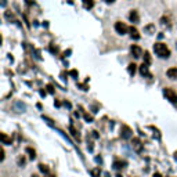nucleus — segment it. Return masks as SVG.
Masks as SVG:
<instances>
[{
  "label": "nucleus",
  "mask_w": 177,
  "mask_h": 177,
  "mask_svg": "<svg viewBox=\"0 0 177 177\" xmlns=\"http://www.w3.org/2000/svg\"><path fill=\"white\" fill-rule=\"evenodd\" d=\"M104 177H110V173H105V175H104Z\"/></svg>",
  "instance_id": "30"
},
{
  "label": "nucleus",
  "mask_w": 177,
  "mask_h": 177,
  "mask_svg": "<svg viewBox=\"0 0 177 177\" xmlns=\"http://www.w3.org/2000/svg\"><path fill=\"white\" fill-rule=\"evenodd\" d=\"M100 175H101V170H100V167H96V169L91 170V176H93V177H100Z\"/></svg>",
  "instance_id": "19"
},
{
  "label": "nucleus",
  "mask_w": 177,
  "mask_h": 177,
  "mask_svg": "<svg viewBox=\"0 0 177 177\" xmlns=\"http://www.w3.org/2000/svg\"><path fill=\"white\" fill-rule=\"evenodd\" d=\"M161 24H162V25H163V26H167V28H170V26H172V24H170L169 17H162Z\"/></svg>",
  "instance_id": "13"
},
{
  "label": "nucleus",
  "mask_w": 177,
  "mask_h": 177,
  "mask_svg": "<svg viewBox=\"0 0 177 177\" xmlns=\"http://www.w3.org/2000/svg\"><path fill=\"white\" fill-rule=\"evenodd\" d=\"M132 147H133V149H134L136 152H141V151H143V143H141V140L138 137L132 138Z\"/></svg>",
  "instance_id": "4"
},
{
  "label": "nucleus",
  "mask_w": 177,
  "mask_h": 177,
  "mask_svg": "<svg viewBox=\"0 0 177 177\" xmlns=\"http://www.w3.org/2000/svg\"><path fill=\"white\" fill-rule=\"evenodd\" d=\"M115 31H116L119 35H125L126 32L129 31V28H127V25H126V24L116 22V24H115Z\"/></svg>",
  "instance_id": "5"
},
{
  "label": "nucleus",
  "mask_w": 177,
  "mask_h": 177,
  "mask_svg": "<svg viewBox=\"0 0 177 177\" xmlns=\"http://www.w3.org/2000/svg\"><path fill=\"white\" fill-rule=\"evenodd\" d=\"M144 63H147V64L151 63V55H149V53H148V51L144 53Z\"/></svg>",
  "instance_id": "21"
},
{
  "label": "nucleus",
  "mask_w": 177,
  "mask_h": 177,
  "mask_svg": "<svg viewBox=\"0 0 177 177\" xmlns=\"http://www.w3.org/2000/svg\"><path fill=\"white\" fill-rule=\"evenodd\" d=\"M176 104H177V101H176Z\"/></svg>",
  "instance_id": "36"
},
{
  "label": "nucleus",
  "mask_w": 177,
  "mask_h": 177,
  "mask_svg": "<svg viewBox=\"0 0 177 177\" xmlns=\"http://www.w3.org/2000/svg\"><path fill=\"white\" fill-rule=\"evenodd\" d=\"M154 177H161V175H159V173H156V175H155Z\"/></svg>",
  "instance_id": "31"
},
{
  "label": "nucleus",
  "mask_w": 177,
  "mask_h": 177,
  "mask_svg": "<svg viewBox=\"0 0 177 177\" xmlns=\"http://www.w3.org/2000/svg\"><path fill=\"white\" fill-rule=\"evenodd\" d=\"M130 51H132V54L134 58H140L141 55H143V50H141V47H138L137 44H133L130 47Z\"/></svg>",
  "instance_id": "6"
},
{
  "label": "nucleus",
  "mask_w": 177,
  "mask_h": 177,
  "mask_svg": "<svg viewBox=\"0 0 177 177\" xmlns=\"http://www.w3.org/2000/svg\"><path fill=\"white\" fill-rule=\"evenodd\" d=\"M154 50L161 58H169L170 57V50L167 49V46L165 43H161V42L155 43L154 44Z\"/></svg>",
  "instance_id": "1"
},
{
  "label": "nucleus",
  "mask_w": 177,
  "mask_h": 177,
  "mask_svg": "<svg viewBox=\"0 0 177 177\" xmlns=\"http://www.w3.org/2000/svg\"><path fill=\"white\" fill-rule=\"evenodd\" d=\"M25 151H26V154L29 155V158H31V159H35V158H36V151H35L33 148H31V147H28V148H26Z\"/></svg>",
  "instance_id": "12"
},
{
  "label": "nucleus",
  "mask_w": 177,
  "mask_h": 177,
  "mask_svg": "<svg viewBox=\"0 0 177 177\" xmlns=\"http://www.w3.org/2000/svg\"><path fill=\"white\" fill-rule=\"evenodd\" d=\"M129 32H130V36L133 37V39H136V40L140 39V33H138V31L136 28H133V26H132V28L129 29Z\"/></svg>",
  "instance_id": "10"
},
{
  "label": "nucleus",
  "mask_w": 177,
  "mask_h": 177,
  "mask_svg": "<svg viewBox=\"0 0 177 177\" xmlns=\"http://www.w3.org/2000/svg\"><path fill=\"white\" fill-rule=\"evenodd\" d=\"M105 2H107V3H114L115 0H105Z\"/></svg>",
  "instance_id": "29"
},
{
  "label": "nucleus",
  "mask_w": 177,
  "mask_h": 177,
  "mask_svg": "<svg viewBox=\"0 0 177 177\" xmlns=\"http://www.w3.org/2000/svg\"><path fill=\"white\" fill-rule=\"evenodd\" d=\"M175 158H176V159H177V151H176V152H175Z\"/></svg>",
  "instance_id": "33"
},
{
  "label": "nucleus",
  "mask_w": 177,
  "mask_h": 177,
  "mask_svg": "<svg viewBox=\"0 0 177 177\" xmlns=\"http://www.w3.org/2000/svg\"><path fill=\"white\" fill-rule=\"evenodd\" d=\"M82 3H83V7L87 8V10L93 8V6H94V0H82Z\"/></svg>",
  "instance_id": "11"
},
{
  "label": "nucleus",
  "mask_w": 177,
  "mask_h": 177,
  "mask_svg": "<svg viewBox=\"0 0 177 177\" xmlns=\"http://www.w3.org/2000/svg\"><path fill=\"white\" fill-rule=\"evenodd\" d=\"M69 73H71V76H73V78H78V75H79L78 71H76V69H72Z\"/></svg>",
  "instance_id": "24"
},
{
  "label": "nucleus",
  "mask_w": 177,
  "mask_h": 177,
  "mask_svg": "<svg viewBox=\"0 0 177 177\" xmlns=\"http://www.w3.org/2000/svg\"><path fill=\"white\" fill-rule=\"evenodd\" d=\"M2 161H4V149L2 148Z\"/></svg>",
  "instance_id": "28"
},
{
  "label": "nucleus",
  "mask_w": 177,
  "mask_h": 177,
  "mask_svg": "<svg viewBox=\"0 0 177 177\" xmlns=\"http://www.w3.org/2000/svg\"><path fill=\"white\" fill-rule=\"evenodd\" d=\"M136 67H137V65H136V64H129V67H127V71H129V73H130V75H134V73H136Z\"/></svg>",
  "instance_id": "18"
},
{
  "label": "nucleus",
  "mask_w": 177,
  "mask_h": 177,
  "mask_svg": "<svg viewBox=\"0 0 177 177\" xmlns=\"http://www.w3.org/2000/svg\"><path fill=\"white\" fill-rule=\"evenodd\" d=\"M132 136H133V132H132V129L129 127V126L123 125L122 127H120V137L122 138L129 140V138H132Z\"/></svg>",
  "instance_id": "3"
},
{
  "label": "nucleus",
  "mask_w": 177,
  "mask_h": 177,
  "mask_svg": "<svg viewBox=\"0 0 177 177\" xmlns=\"http://www.w3.org/2000/svg\"><path fill=\"white\" fill-rule=\"evenodd\" d=\"M50 177H55V176H50Z\"/></svg>",
  "instance_id": "35"
},
{
  "label": "nucleus",
  "mask_w": 177,
  "mask_h": 177,
  "mask_svg": "<svg viewBox=\"0 0 177 177\" xmlns=\"http://www.w3.org/2000/svg\"><path fill=\"white\" fill-rule=\"evenodd\" d=\"M91 133H93V137H94V138H98V133H97L96 130H94V132H91Z\"/></svg>",
  "instance_id": "27"
},
{
  "label": "nucleus",
  "mask_w": 177,
  "mask_h": 177,
  "mask_svg": "<svg viewBox=\"0 0 177 177\" xmlns=\"http://www.w3.org/2000/svg\"><path fill=\"white\" fill-rule=\"evenodd\" d=\"M69 132L72 133V136L75 138H78V140H80V136H79V133H78V130H76L75 127H73V126H69Z\"/></svg>",
  "instance_id": "17"
},
{
  "label": "nucleus",
  "mask_w": 177,
  "mask_h": 177,
  "mask_svg": "<svg viewBox=\"0 0 177 177\" xmlns=\"http://www.w3.org/2000/svg\"><path fill=\"white\" fill-rule=\"evenodd\" d=\"M144 31H145L148 35L155 33V25H152V24H151V25H147L145 28H144Z\"/></svg>",
  "instance_id": "15"
},
{
  "label": "nucleus",
  "mask_w": 177,
  "mask_h": 177,
  "mask_svg": "<svg viewBox=\"0 0 177 177\" xmlns=\"http://www.w3.org/2000/svg\"><path fill=\"white\" fill-rule=\"evenodd\" d=\"M31 177H39V176H37V175H32Z\"/></svg>",
  "instance_id": "32"
},
{
  "label": "nucleus",
  "mask_w": 177,
  "mask_h": 177,
  "mask_svg": "<svg viewBox=\"0 0 177 177\" xmlns=\"http://www.w3.org/2000/svg\"><path fill=\"white\" fill-rule=\"evenodd\" d=\"M17 163H18V166H24V165H25V158H24L22 155H19L18 158H17Z\"/></svg>",
  "instance_id": "20"
},
{
  "label": "nucleus",
  "mask_w": 177,
  "mask_h": 177,
  "mask_svg": "<svg viewBox=\"0 0 177 177\" xmlns=\"http://www.w3.org/2000/svg\"><path fill=\"white\" fill-rule=\"evenodd\" d=\"M47 91H49L50 94H54V87H53L51 84H49V86H47Z\"/></svg>",
  "instance_id": "25"
},
{
  "label": "nucleus",
  "mask_w": 177,
  "mask_h": 177,
  "mask_svg": "<svg viewBox=\"0 0 177 177\" xmlns=\"http://www.w3.org/2000/svg\"><path fill=\"white\" fill-rule=\"evenodd\" d=\"M140 73L143 76H148V78H152V75L149 73V69H148V64L147 63H143L140 67Z\"/></svg>",
  "instance_id": "7"
},
{
  "label": "nucleus",
  "mask_w": 177,
  "mask_h": 177,
  "mask_svg": "<svg viewBox=\"0 0 177 177\" xmlns=\"http://www.w3.org/2000/svg\"><path fill=\"white\" fill-rule=\"evenodd\" d=\"M167 78L176 80L177 79V68H170V69H167Z\"/></svg>",
  "instance_id": "9"
},
{
  "label": "nucleus",
  "mask_w": 177,
  "mask_h": 177,
  "mask_svg": "<svg viewBox=\"0 0 177 177\" xmlns=\"http://www.w3.org/2000/svg\"><path fill=\"white\" fill-rule=\"evenodd\" d=\"M50 50H51L53 53H57V51H58V47H57V46L54 47V44H51V46H50Z\"/></svg>",
  "instance_id": "26"
},
{
  "label": "nucleus",
  "mask_w": 177,
  "mask_h": 177,
  "mask_svg": "<svg viewBox=\"0 0 177 177\" xmlns=\"http://www.w3.org/2000/svg\"><path fill=\"white\" fill-rule=\"evenodd\" d=\"M125 162H120V161H116V162H115V163H114V167H115V169H116V170H120V169H123V167H125Z\"/></svg>",
  "instance_id": "16"
},
{
  "label": "nucleus",
  "mask_w": 177,
  "mask_h": 177,
  "mask_svg": "<svg viewBox=\"0 0 177 177\" xmlns=\"http://www.w3.org/2000/svg\"><path fill=\"white\" fill-rule=\"evenodd\" d=\"M129 19H130L132 22H134V24H137L138 22V13H137V10H132L130 11V14H129Z\"/></svg>",
  "instance_id": "8"
},
{
  "label": "nucleus",
  "mask_w": 177,
  "mask_h": 177,
  "mask_svg": "<svg viewBox=\"0 0 177 177\" xmlns=\"http://www.w3.org/2000/svg\"><path fill=\"white\" fill-rule=\"evenodd\" d=\"M163 94H165V97H166V98L169 100L170 102H176V101H177V94H176V91L173 90V88L166 87V88L163 90Z\"/></svg>",
  "instance_id": "2"
},
{
  "label": "nucleus",
  "mask_w": 177,
  "mask_h": 177,
  "mask_svg": "<svg viewBox=\"0 0 177 177\" xmlns=\"http://www.w3.org/2000/svg\"><path fill=\"white\" fill-rule=\"evenodd\" d=\"M116 177H122V176H120V175H116Z\"/></svg>",
  "instance_id": "34"
},
{
  "label": "nucleus",
  "mask_w": 177,
  "mask_h": 177,
  "mask_svg": "<svg viewBox=\"0 0 177 177\" xmlns=\"http://www.w3.org/2000/svg\"><path fill=\"white\" fill-rule=\"evenodd\" d=\"M0 137H2V141H3V144H11V138L10 137H7V134H6V133H2V134H0Z\"/></svg>",
  "instance_id": "14"
},
{
  "label": "nucleus",
  "mask_w": 177,
  "mask_h": 177,
  "mask_svg": "<svg viewBox=\"0 0 177 177\" xmlns=\"http://www.w3.org/2000/svg\"><path fill=\"white\" fill-rule=\"evenodd\" d=\"M39 169H40V172L42 173H49V167H47L46 165H43V163L39 165Z\"/></svg>",
  "instance_id": "22"
},
{
  "label": "nucleus",
  "mask_w": 177,
  "mask_h": 177,
  "mask_svg": "<svg viewBox=\"0 0 177 177\" xmlns=\"http://www.w3.org/2000/svg\"><path fill=\"white\" fill-rule=\"evenodd\" d=\"M83 116H84V119H86V122H88V123H90V122H93V116H91V115L84 114Z\"/></svg>",
  "instance_id": "23"
}]
</instances>
